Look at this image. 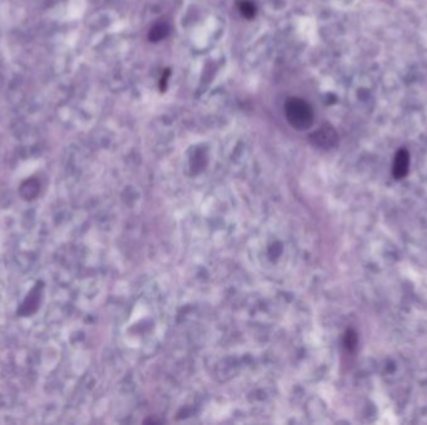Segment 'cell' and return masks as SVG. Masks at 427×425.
<instances>
[{
  "mask_svg": "<svg viewBox=\"0 0 427 425\" xmlns=\"http://www.w3.org/2000/svg\"><path fill=\"white\" fill-rule=\"evenodd\" d=\"M285 115L287 121L296 130H306L312 125L313 111L303 99L290 98L285 104Z\"/></svg>",
  "mask_w": 427,
  "mask_h": 425,
  "instance_id": "1",
  "label": "cell"
},
{
  "mask_svg": "<svg viewBox=\"0 0 427 425\" xmlns=\"http://www.w3.org/2000/svg\"><path fill=\"white\" fill-rule=\"evenodd\" d=\"M310 141L316 147L330 150V148L335 147L338 145L339 135L336 132V130L333 129V126H331L330 124H325L310 135Z\"/></svg>",
  "mask_w": 427,
  "mask_h": 425,
  "instance_id": "2",
  "label": "cell"
},
{
  "mask_svg": "<svg viewBox=\"0 0 427 425\" xmlns=\"http://www.w3.org/2000/svg\"><path fill=\"white\" fill-rule=\"evenodd\" d=\"M410 167V153L406 148H400L396 152L392 165V175L396 180L403 179L409 172Z\"/></svg>",
  "mask_w": 427,
  "mask_h": 425,
  "instance_id": "3",
  "label": "cell"
},
{
  "mask_svg": "<svg viewBox=\"0 0 427 425\" xmlns=\"http://www.w3.org/2000/svg\"><path fill=\"white\" fill-rule=\"evenodd\" d=\"M42 289H43L42 283L40 284L38 283L36 286L28 293L27 298H25V301L23 302L22 307H20V310H19V313L22 314V316H29V314L34 313L38 310V307H39V302H40V295H42Z\"/></svg>",
  "mask_w": 427,
  "mask_h": 425,
  "instance_id": "4",
  "label": "cell"
},
{
  "mask_svg": "<svg viewBox=\"0 0 427 425\" xmlns=\"http://www.w3.org/2000/svg\"><path fill=\"white\" fill-rule=\"evenodd\" d=\"M39 191H40L39 182L34 179L24 181L19 188V192H20V195H22V197L27 201H31L35 199V197L38 196V194H39Z\"/></svg>",
  "mask_w": 427,
  "mask_h": 425,
  "instance_id": "5",
  "label": "cell"
},
{
  "mask_svg": "<svg viewBox=\"0 0 427 425\" xmlns=\"http://www.w3.org/2000/svg\"><path fill=\"white\" fill-rule=\"evenodd\" d=\"M169 33H170V28L168 23H165V22L156 23V24L150 29L149 39L154 43H158V42H160V40L165 39V37L169 35Z\"/></svg>",
  "mask_w": 427,
  "mask_h": 425,
  "instance_id": "6",
  "label": "cell"
},
{
  "mask_svg": "<svg viewBox=\"0 0 427 425\" xmlns=\"http://www.w3.org/2000/svg\"><path fill=\"white\" fill-rule=\"evenodd\" d=\"M239 9L243 16H245L246 19H252V17L256 15V5L252 2H250V0H243L240 3Z\"/></svg>",
  "mask_w": 427,
  "mask_h": 425,
  "instance_id": "7",
  "label": "cell"
},
{
  "mask_svg": "<svg viewBox=\"0 0 427 425\" xmlns=\"http://www.w3.org/2000/svg\"><path fill=\"white\" fill-rule=\"evenodd\" d=\"M344 344L347 351H354L357 345V334L354 331H347L344 338Z\"/></svg>",
  "mask_w": 427,
  "mask_h": 425,
  "instance_id": "8",
  "label": "cell"
}]
</instances>
